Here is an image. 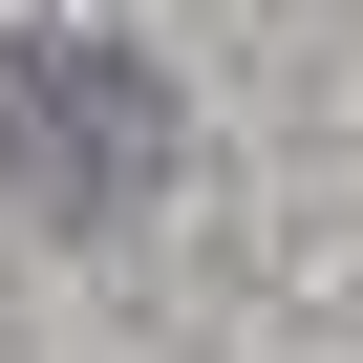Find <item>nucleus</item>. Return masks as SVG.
<instances>
[{
    "label": "nucleus",
    "instance_id": "nucleus-1",
    "mask_svg": "<svg viewBox=\"0 0 363 363\" xmlns=\"http://www.w3.org/2000/svg\"><path fill=\"white\" fill-rule=\"evenodd\" d=\"M0 171H22L65 235H107V214H150V171H171V86H150L128 43H22V86H0Z\"/></svg>",
    "mask_w": 363,
    "mask_h": 363
}]
</instances>
